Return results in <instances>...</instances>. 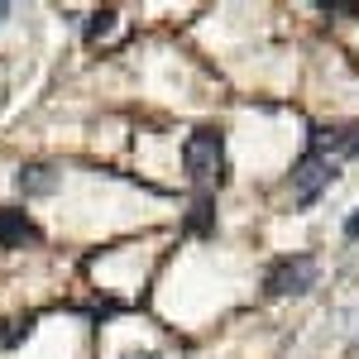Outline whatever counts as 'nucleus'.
Segmentation results:
<instances>
[{
	"mask_svg": "<svg viewBox=\"0 0 359 359\" xmlns=\"http://www.w3.org/2000/svg\"><path fill=\"white\" fill-rule=\"evenodd\" d=\"M345 240H359V211L350 216V221H345Z\"/></svg>",
	"mask_w": 359,
	"mask_h": 359,
	"instance_id": "6e6552de",
	"label": "nucleus"
},
{
	"mask_svg": "<svg viewBox=\"0 0 359 359\" xmlns=\"http://www.w3.org/2000/svg\"><path fill=\"white\" fill-rule=\"evenodd\" d=\"M125 359H154V350H130Z\"/></svg>",
	"mask_w": 359,
	"mask_h": 359,
	"instance_id": "1a4fd4ad",
	"label": "nucleus"
},
{
	"mask_svg": "<svg viewBox=\"0 0 359 359\" xmlns=\"http://www.w3.org/2000/svg\"><path fill=\"white\" fill-rule=\"evenodd\" d=\"M115 20H120V15H115L111 5H106V10H91V15H86V39H91V43H96V39H106V34H111L115 29Z\"/></svg>",
	"mask_w": 359,
	"mask_h": 359,
	"instance_id": "0eeeda50",
	"label": "nucleus"
},
{
	"mask_svg": "<svg viewBox=\"0 0 359 359\" xmlns=\"http://www.w3.org/2000/svg\"><path fill=\"white\" fill-rule=\"evenodd\" d=\"M350 154H359V139H355V144H350Z\"/></svg>",
	"mask_w": 359,
	"mask_h": 359,
	"instance_id": "9b49d317",
	"label": "nucleus"
},
{
	"mask_svg": "<svg viewBox=\"0 0 359 359\" xmlns=\"http://www.w3.org/2000/svg\"><path fill=\"white\" fill-rule=\"evenodd\" d=\"M182 168H187V177H192L196 187L206 192L211 182H221L225 172V135L221 130H196L187 144H182Z\"/></svg>",
	"mask_w": 359,
	"mask_h": 359,
	"instance_id": "f257e3e1",
	"label": "nucleus"
},
{
	"mask_svg": "<svg viewBox=\"0 0 359 359\" xmlns=\"http://www.w3.org/2000/svg\"><path fill=\"white\" fill-rule=\"evenodd\" d=\"M5 20H10V5H5V0H0V25H5Z\"/></svg>",
	"mask_w": 359,
	"mask_h": 359,
	"instance_id": "9d476101",
	"label": "nucleus"
},
{
	"mask_svg": "<svg viewBox=\"0 0 359 359\" xmlns=\"http://www.w3.org/2000/svg\"><path fill=\"white\" fill-rule=\"evenodd\" d=\"M335 168L331 158H316V154H306L302 163L292 168V196H297V206H311L316 196H321V187H331Z\"/></svg>",
	"mask_w": 359,
	"mask_h": 359,
	"instance_id": "7ed1b4c3",
	"label": "nucleus"
},
{
	"mask_svg": "<svg viewBox=\"0 0 359 359\" xmlns=\"http://www.w3.org/2000/svg\"><path fill=\"white\" fill-rule=\"evenodd\" d=\"M316 259H306V254H297V259H278L273 269H269V278H264V287H269V297H302V292H311L316 287Z\"/></svg>",
	"mask_w": 359,
	"mask_h": 359,
	"instance_id": "f03ea898",
	"label": "nucleus"
},
{
	"mask_svg": "<svg viewBox=\"0 0 359 359\" xmlns=\"http://www.w3.org/2000/svg\"><path fill=\"white\" fill-rule=\"evenodd\" d=\"M57 182H62V172H57L53 163H25L20 172H15V187L25 196H53Z\"/></svg>",
	"mask_w": 359,
	"mask_h": 359,
	"instance_id": "39448f33",
	"label": "nucleus"
},
{
	"mask_svg": "<svg viewBox=\"0 0 359 359\" xmlns=\"http://www.w3.org/2000/svg\"><path fill=\"white\" fill-rule=\"evenodd\" d=\"M187 230H192V235H216V201H211V192H196Z\"/></svg>",
	"mask_w": 359,
	"mask_h": 359,
	"instance_id": "423d86ee",
	"label": "nucleus"
},
{
	"mask_svg": "<svg viewBox=\"0 0 359 359\" xmlns=\"http://www.w3.org/2000/svg\"><path fill=\"white\" fill-rule=\"evenodd\" d=\"M43 240V230L29 221L20 206H0V249H20V245H34Z\"/></svg>",
	"mask_w": 359,
	"mask_h": 359,
	"instance_id": "20e7f679",
	"label": "nucleus"
}]
</instances>
